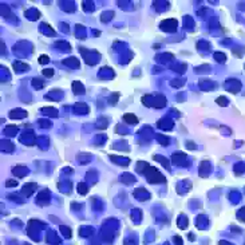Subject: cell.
Listing matches in <instances>:
<instances>
[{"instance_id":"6da1fadb","label":"cell","mask_w":245,"mask_h":245,"mask_svg":"<svg viewBox=\"0 0 245 245\" xmlns=\"http://www.w3.org/2000/svg\"><path fill=\"white\" fill-rule=\"evenodd\" d=\"M123 119H125L126 122H129V123H133V125L138 123V118H137L135 115H133V114H126V115L123 116Z\"/></svg>"},{"instance_id":"7a4b0ae2","label":"cell","mask_w":245,"mask_h":245,"mask_svg":"<svg viewBox=\"0 0 245 245\" xmlns=\"http://www.w3.org/2000/svg\"><path fill=\"white\" fill-rule=\"evenodd\" d=\"M7 186H12V185H15L16 186V181H7V183H5Z\"/></svg>"}]
</instances>
